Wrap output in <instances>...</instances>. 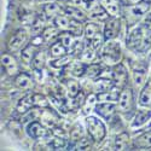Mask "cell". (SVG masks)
Here are the masks:
<instances>
[{"instance_id": "1", "label": "cell", "mask_w": 151, "mask_h": 151, "mask_svg": "<svg viewBox=\"0 0 151 151\" xmlns=\"http://www.w3.org/2000/svg\"><path fill=\"white\" fill-rule=\"evenodd\" d=\"M121 46L119 42L112 41V40H108V42L103 46L102 52H100V58L104 63L110 65L117 64L121 60Z\"/></svg>"}, {"instance_id": "2", "label": "cell", "mask_w": 151, "mask_h": 151, "mask_svg": "<svg viewBox=\"0 0 151 151\" xmlns=\"http://www.w3.org/2000/svg\"><path fill=\"white\" fill-rule=\"evenodd\" d=\"M87 133L91 137V139L96 143H100L105 138V126L99 119L94 116H88L86 119Z\"/></svg>"}, {"instance_id": "3", "label": "cell", "mask_w": 151, "mask_h": 151, "mask_svg": "<svg viewBox=\"0 0 151 151\" xmlns=\"http://www.w3.org/2000/svg\"><path fill=\"white\" fill-rule=\"evenodd\" d=\"M144 27H135L131 30L129 35L127 36V46L132 50H142L144 48V41H145V34Z\"/></svg>"}, {"instance_id": "4", "label": "cell", "mask_w": 151, "mask_h": 151, "mask_svg": "<svg viewBox=\"0 0 151 151\" xmlns=\"http://www.w3.org/2000/svg\"><path fill=\"white\" fill-rule=\"evenodd\" d=\"M150 9V4L149 3H139L137 5H129V7H127V24H133L135 23L137 19L142 18Z\"/></svg>"}, {"instance_id": "5", "label": "cell", "mask_w": 151, "mask_h": 151, "mask_svg": "<svg viewBox=\"0 0 151 151\" xmlns=\"http://www.w3.org/2000/svg\"><path fill=\"white\" fill-rule=\"evenodd\" d=\"M133 106V91L131 87H124L121 91L119 100H117V109L121 112H128Z\"/></svg>"}, {"instance_id": "6", "label": "cell", "mask_w": 151, "mask_h": 151, "mask_svg": "<svg viewBox=\"0 0 151 151\" xmlns=\"http://www.w3.org/2000/svg\"><path fill=\"white\" fill-rule=\"evenodd\" d=\"M28 34L26 30H18L16 34H14L7 42V50L10 52H17L27 44Z\"/></svg>"}, {"instance_id": "7", "label": "cell", "mask_w": 151, "mask_h": 151, "mask_svg": "<svg viewBox=\"0 0 151 151\" xmlns=\"http://www.w3.org/2000/svg\"><path fill=\"white\" fill-rule=\"evenodd\" d=\"M120 33V19L117 17H111L105 22L104 27V37L105 40H114Z\"/></svg>"}, {"instance_id": "8", "label": "cell", "mask_w": 151, "mask_h": 151, "mask_svg": "<svg viewBox=\"0 0 151 151\" xmlns=\"http://www.w3.org/2000/svg\"><path fill=\"white\" fill-rule=\"evenodd\" d=\"M127 78H128V71L126 69V67L122 63H117V64L112 69V80L114 83L117 87H122L127 82Z\"/></svg>"}, {"instance_id": "9", "label": "cell", "mask_w": 151, "mask_h": 151, "mask_svg": "<svg viewBox=\"0 0 151 151\" xmlns=\"http://www.w3.org/2000/svg\"><path fill=\"white\" fill-rule=\"evenodd\" d=\"M1 67L11 76L18 74V63L14 56H11L9 53H4L1 56Z\"/></svg>"}, {"instance_id": "10", "label": "cell", "mask_w": 151, "mask_h": 151, "mask_svg": "<svg viewBox=\"0 0 151 151\" xmlns=\"http://www.w3.org/2000/svg\"><path fill=\"white\" fill-rule=\"evenodd\" d=\"M27 134L33 139H40L46 135V127L37 121H32L27 126Z\"/></svg>"}, {"instance_id": "11", "label": "cell", "mask_w": 151, "mask_h": 151, "mask_svg": "<svg viewBox=\"0 0 151 151\" xmlns=\"http://www.w3.org/2000/svg\"><path fill=\"white\" fill-rule=\"evenodd\" d=\"M94 110L100 117H103L105 120H110L115 112V104L111 102H103V103H99Z\"/></svg>"}, {"instance_id": "12", "label": "cell", "mask_w": 151, "mask_h": 151, "mask_svg": "<svg viewBox=\"0 0 151 151\" xmlns=\"http://www.w3.org/2000/svg\"><path fill=\"white\" fill-rule=\"evenodd\" d=\"M40 120L41 123L45 126L46 128H53L56 127V124L58 122V117L55 114V111L52 109H45L41 111V115H40Z\"/></svg>"}, {"instance_id": "13", "label": "cell", "mask_w": 151, "mask_h": 151, "mask_svg": "<svg viewBox=\"0 0 151 151\" xmlns=\"http://www.w3.org/2000/svg\"><path fill=\"white\" fill-rule=\"evenodd\" d=\"M88 15L92 19H96V21H108L109 19V14L99 1L96 3L88 10Z\"/></svg>"}, {"instance_id": "14", "label": "cell", "mask_w": 151, "mask_h": 151, "mask_svg": "<svg viewBox=\"0 0 151 151\" xmlns=\"http://www.w3.org/2000/svg\"><path fill=\"white\" fill-rule=\"evenodd\" d=\"M15 85L19 90H30L33 87V79L27 73H19L15 79Z\"/></svg>"}, {"instance_id": "15", "label": "cell", "mask_w": 151, "mask_h": 151, "mask_svg": "<svg viewBox=\"0 0 151 151\" xmlns=\"http://www.w3.org/2000/svg\"><path fill=\"white\" fill-rule=\"evenodd\" d=\"M34 105V98H33V94H26L23 98L19 99V102L17 104V111L19 114L24 115L26 112H28Z\"/></svg>"}, {"instance_id": "16", "label": "cell", "mask_w": 151, "mask_h": 151, "mask_svg": "<svg viewBox=\"0 0 151 151\" xmlns=\"http://www.w3.org/2000/svg\"><path fill=\"white\" fill-rule=\"evenodd\" d=\"M99 3L106 10L110 17H117L120 15V5L116 0H99Z\"/></svg>"}, {"instance_id": "17", "label": "cell", "mask_w": 151, "mask_h": 151, "mask_svg": "<svg viewBox=\"0 0 151 151\" xmlns=\"http://www.w3.org/2000/svg\"><path fill=\"white\" fill-rule=\"evenodd\" d=\"M36 46L30 44V45H27L22 48V52H21V59L24 64H30L33 62L35 55H36Z\"/></svg>"}, {"instance_id": "18", "label": "cell", "mask_w": 151, "mask_h": 151, "mask_svg": "<svg viewBox=\"0 0 151 151\" xmlns=\"http://www.w3.org/2000/svg\"><path fill=\"white\" fill-rule=\"evenodd\" d=\"M62 6L58 3H47L44 5V14L47 18H56L62 14Z\"/></svg>"}, {"instance_id": "19", "label": "cell", "mask_w": 151, "mask_h": 151, "mask_svg": "<svg viewBox=\"0 0 151 151\" xmlns=\"http://www.w3.org/2000/svg\"><path fill=\"white\" fill-rule=\"evenodd\" d=\"M59 29L57 27H47L42 30V37L47 44H53L59 39Z\"/></svg>"}, {"instance_id": "20", "label": "cell", "mask_w": 151, "mask_h": 151, "mask_svg": "<svg viewBox=\"0 0 151 151\" xmlns=\"http://www.w3.org/2000/svg\"><path fill=\"white\" fill-rule=\"evenodd\" d=\"M151 120V110H140L137 112V115L133 120L132 127H142L147 121Z\"/></svg>"}, {"instance_id": "21", "label": "cell", "mask_w": 151, "mask_h": 151, "mask_svg": "<svg viewBox=\"0 0 151 151\" xmlns=\"http://www.w3.org/2000/svg\"><path fill=\"white\" fill-rule=\"evenodd\" d=\"M71 18H69V16H65V15H58L56 18H55V26L62 30V32H69L70 29V26H71Z\"/></svg>"}, {"instance_id": "22", "label": "cell", "mask_w": 151, "mask_h": 151, "mask_svg": "<svg viewBox=\"0 0 151 151\" xmlns=\"http://www.w3.org/2000/svg\"><path fill=\"white\" fill-rule=\"evenodd\" d=\"M83 33H85V36H86V39L91 41L93 37L96 35H98L99 33H102L100 32V26L98 23H94V22H90V23H87L85 28H83Z\"/></svg>"}, {"instance_id": "23", "label": "cell", "mask_w": 151, "mask_h": 151, "mask_svg": "<svg viewBox=\"0 0 151 151\" xmlns=\"http://www.w3.org/2000/svg\"><path fill=\"white\" fill-rule=\"evenodd\" d=\"M64 11H65V14L70 17V18H73V19H75V21H79V22H85L86 19H87V16H86V14H83V11L82 10H80L79 7H71V6H67L65 9H64Z\"/></svg>"}, {"instance_id": "24", "label": "cell", "mask_w": 151, "mask_h": 151, "mask_svg": "<svg viewBox=\"0 0 151 151\" xmlns=\"http://www.w3.org/2000/svg\"><path fill=\"white\" fill-rule=\"evenodd\" d=\"M119 97H120V93L117 88L114 86L111 90L103 92V93H99L98 100H100V102H116V100H119Z\"/></svg>"}, {"instance_id": "25", "label": "cell", "mask_w": 151, "mask_h": 151, "mask_svg": "<svg viewBox=\"0 0 151 151\" xmlns=\"http://www.w3.org/2000/svg\"><path fill=\"white\" fill-rule=\"evenodd\" d=\"M114 80H109V79H99L94 82V91L98 93H103L109 90H111L114 87Z\"/></svg>"}, {"instance_id": "26", "label": "cell", "mask_w": 151, "mask_h": 151, "mask_svg": "<svg viewBox=\"0 0 151 151\" xmlns=\"http://www.w3.org/2000/svg\"><path fill=\"white\" fill-rule=\"evenodd\" d=\"M67 47L63 45L59 40L51 44V47H50V55H51L53 58H59L67 55Z\"/></svg>"}, {"instance_id": "27", "label": "cell", "mask_w": 151, "mask_h": 151, "mask_svg": "<svg viewBox=\"0 0 151 151\" xmlns=\"http://www.w3.org/2000/svg\"><path fill=\"white\" fill-rule=\"evenodd\" d=\"M139 103L143 106H147L151 104V78L149 79V81L146 82V85L144 86V88L142 91Z\"/></svg>"}, {"instance_id": "28", "label": "cell", "mask_w": 151, "mask_h": 151, "mask_svg": "<svg viewBox=\"0 0 151 151\" xmlns=\"http://www.w3.org/2000/svg\"><path fill=\"white\" fill-rule=\"evenodd\" d=\"M134 147H140V149L151 147V131H147L143 133L140 137H138L134 142Z\"/></svg>"}, {"instance_id": "29", "label": "cell", "mask_w": 151, "mask_h": 151, "mask_svg": "<svg viewBox=\"0 0 151 151\" xmlns=\"http://www.w3.org/2000/svg\"><path fill=\"white\" fill-rule=\"evenodd\" d=\"M129 146V135L126 133V132H122L120 133L116 139H115V150H126Z\"/></svg>"}, {"instance_id": "30", "label": "cell", "mask_w": 151, "mask_h": 151, "mask_svg": "<svg viewBox=\"0 0 151 151\" xmlns=\"http://www.w3.org/2000/svg\"><path fill=\"white\" fill-rule=\"evenodd\" d=\"M45 63H46V57L45 53L42 51H37L33 62H32V67L35 71H41L45 67Z\"/></svg>"}, {"instance_id": "31", "label": "cell", "mask_w": 151, "mask_h": 151, "mask_svg": "<svg viewBox=\"0 0 151 151\" xmlns=\"http://www.w3.org/2000/svg\"><path fill=\"white\" fill-rule=\"evenodd\" d=\"M86 70H87V65L85 64L83 62H74V63H70V73L76 78H80V76H83L86 74Z\"/></svg>"}, {"instance_id": "32", "label": "cell", "mask_w": 151, "mask_h": 151, "mask_svg": "<svg viewBox=\"0 0 151 151\" xmlns=\"http://www.w3.org/2000/svg\"><path fill=\"white\" fill-rule=\"evenodd\" d=\"M65 86H67V91H68L69 97L73 98V99L76 97V96L79 94V92L81 91V90H80V85H79V82H78L76 80H74V79H69V80H67Z\"/></svg>"}, {"instance_id": "33", "label": "cell", "mask_w": 151, "mask_h": 151, "mask_svg": "<svg viewBox=\"0 0 151 151\" xmlns=\"http://www.w3.org/2000/svg\"><path fill=\"white\" fill-rule=\"evenodd\" d=\"M133 79H134V83L137 86H142L145 82V79H146V69L143 68V67L134 68V70H133Z\"/></svg>"}, {"instance_id": "34", "label": "cell", "mask_w": 151, "mask_h": 151, "mask_svg": "<svg viewBox=\"0 0 151 151\" xmlns=\"http://www.w3.org/2000/svg\"><path fill=\"white\" fill-rule=\"evenodd\" d=\"M97 99H98V96L96 94H90L88 97L86 98L85 100V104H83V114H88V112H91L93 109H96L97 106Z\"/></svg>"}, {"instance_id": "35", "label": "cell", "mask_w": 151, "mask_h": 151, "mask_svg": "<svg viewBox=\"0 0 151 151\" xmlns=\"http://www.w3.org/2000/svg\"><path fill=\"white\" fill-rule=\"evenodd\" d=\"M48 146L51 147V150H65L68 147V142H67L65 138L56 137L55 139L50 143Z\"/></svg>"}, {"instance_id": "36", "label": "cell", "mask_w": 151, "mask_h": 151, "mask_svg": "<svg viewBox=\"0 0 151 151\" xmlns=\"http://www.w3.org/2000/svg\"><path fill=\"white\" fill-rule=\"evenodd\" d=\"M59 41L67 48H70L75 42L74 41V34H71L70 32H62L59 34Z\"/></svg>"}, {"instance_id": "37", "label": "cell", "mask_w": 151, "mask_h": 151, "mask_svg": "<svg viewBox=\"0 0 151 151\" xmlns=\"http://www.w3.org/2000/svg\"><path fill=\"white\" fill-rule=\"evenodd\" d=\"M71 60V57L69 56H63V57H59V58H56L55 60H52L50 63V65L53 67V68H64L65 65H69Z\"/></svg>"}, {"instance_id": "38", "label": "cell", "mask_w": 151, "mask_h": 151, "mask_svg": "<svg viewBox=\"0 0 151 151\" xmlns=\"http://www.w3.org/2000/svg\"><path fill=\"white\" fill-rule=\"evenodd\" d=\"M83 137V131H82V127L80 124H75L73 129L70 131V139L74 142V143H78L81 138Z\"/></svg>"}, {"instance_id": "39", "label": "cell", "mask_w": 151, "mask_h": 151, "mask_svg": "<svg viewBox=\"0 0 151 151\" xmlns=\"http://www.w3.org/2000/svg\"><path fill=\"white\" fill-rule=\"evenodd\" d=\"M102 73V67L99 64H91L87 67V70H86V75L88 78H97Z\"/></svg>"}, {"instance_id": "40", "label": "cell", "mask_w": 151, "mask_h": 151, "mask_svg": "<svg viewBox=\"0 0 151 151\" xmlns=\"http://www.w3.org/2000/svg\"><path fill=\"white\" fill-rule=\"evenodd\" d=\"M33 98H34V105L36 108H47L48 106V100L44 96L36 93V94H33Z\"/></svg>"}, {"instance_id": "41", "label": "cell", "mask_w": 151, "mask_h": 151, "mask_svg": "<svg viewBox=\"0 0 151 151\" xmlns=\"http://www.w3.org/2000/svg\"><path fill=\"white\" fill-rule=\"evenodd\" d=\"M93 47H90V48H86L82 51V55H81V59L82 62H92L96 57V53L93 51Z\"/></svg>"}, {"instance_id": "42", "label": "cell", "mask_w": 151, "mask_h": 151, "mask_svg": "<svg viewBox=\"0 0 151 151\" xmlns=\"http://www.w3.org/2000/svg\"><path fill=\"white\" fill-rule=\"evenodd\" d=\"M42 21L40 18H36L33 23H32V32L34 33V35H40L41 29H42Z\"/></svg>"}, {"instance_id": "43", "label": "cell", "mask_w": 151, "mask_h": 151, "mask_svg": "<svg viewBox=\"0 0 151 151\" xmlns=\"http://www.w3.org/2000/svg\"><path fill=\"white\" fill-rule=\"evenodd\" d=\"M76 149L78 150H90L91 149V143H90V139L82 137L81 139L76 143Z\"/></svg>"}, {"instance_id": "44", "label": "cell", "mask_w": 151, "mask_h": 151, "mask_svg": "<svg viewBox=\"0 0 151 151\" xmlns=\"http://www.w3.org/2000/svg\"><path fill=\"white\" fill-rule=\"evenodd\" d=\"M85 100H86V98H85V94H83V92L82 91H80L79 92V94L74 98V103H75V106H81V105H83L85 104Z\"/></svg>"}, {"instance_id": "45", "label": "cell", "mask_w": 151, "mask_h": 151, "mask_svg": "<svg viewBox=\"0 0 151 151\" xmlns=\"http://www.w3.org/2000/svg\"><path fill=\"white\" fill-rule=\"evenodd\" d=\"M143 27L147 30H151V12L147 14L143 19Z\"/></svg>"}, {"instance_id": "46", "label": "cell", "mask_w": 151, "mask_h": 151, "mask_svg": "<svg viewBox=\"0 0 151 151\" xmlns=\"http://www.w3.org/2000/svg\"><path fill=\"white\" fill-rule=\"evenodd\" d=\"M42 41H45V40H44V37H41V34L40 35H34L33 40H32V44L35 45V46H37V45L42 44Z\"/></svg>"}, {"instance_id": "47", "label": "cell", "mask_w": 151, "mask_h": 151, "mask_svg": "<svg viewBox=\"0 0 151 151\" xmlns=\"http://www.w3.org/2000/svg\"><path fill=\"white\" fill-rule=\"evenodd\" d=\"M127 3L128 5H137L139 3H143V0H127Z\"/></svg>"}, {"instance_id": "48", "label": "cell", "mask_w": 151, "mask_h": 151, "mask_svg": "<svg viewBox=\"0 0 151 151\" xmlns=\"http://www.w3.org/2000/svg\"><path fill=\"white\" fill-rule=\"evenodd\" d=\"M150 127H151V123H150V124H149V128H150Z\"/></svg>"}]
</instances>
